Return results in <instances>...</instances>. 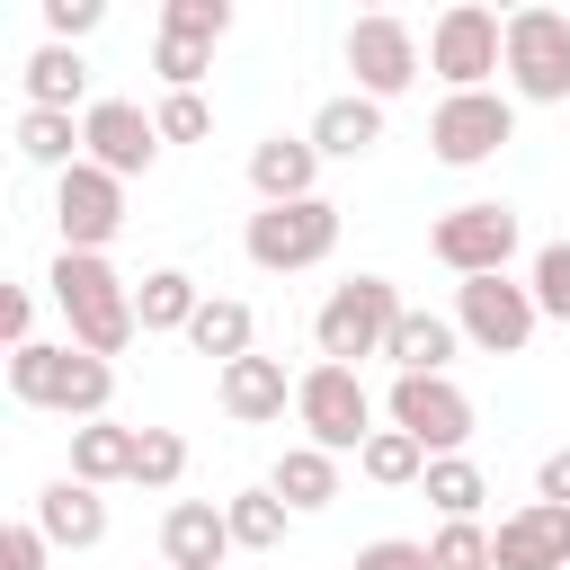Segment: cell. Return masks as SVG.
I'll return each instance as SVG.
<instances>
[{"instance_id": "obj_1", "label": "cell", "mask_w": 570, "mask_h": 570, "mask_svg": "<svg viewBox=\"0 0 570 570\" xmlns=\"http://www.w3.org/2000/svg\"><path fill=\"white\" fill-rule=\"evenodd\" d=\"M53 312H62V330H71V347H89V356H116V347H134V285L98 258V249H62L53 258Z\"/></svg>"}, {"instance_id": "obj_2", "label": "cell", "mask_w": 570, "mask_h": 570, "mask_svg": "<svg viewBox=\"0 0 570 570\" xmlns=\"http://www.w3.org/2000/svg\"><path fill=\"white\" fill-rule=\"evenodd\" d=\"M9 392L27 401V410H62V419H107V401H116V365L107 356H89V347H45V338H27V347H9Z\"/></svg>"}, {"instance_id": "obj_3", "label": "cell", "mask_w": 570, "mask_h": 570, "mask_svg": "<svg viewBox=\"0 0 570 570\" xmlns=\"http://www.w3.org/2000/svg\"><path fill=\"white\" fill-rule=\"evenodd\" d=\"M401 285L392 276H347V285H330V303L312 312V347H321V365H365V356H383L392 347V330H401Z\"/></svg>"}, {"instance_id": "obj_4", "label": "cell", "mask_w": 570, "mask_h": 570, "mask_svg": "<svg viewBox=\"0 0 570 570\" xmlns=\"http://www.w3.org/2000/svg\"><path fill=\"white\" fill-rule=\"evenodd\" d=\"M428 71L445 80V98L490 89V71H508V18L481 9V0H454V9L428 27Z\"/></svg>"}, {"instance_id": "obj_5", "label": "cell", "mask_w": 570, "mask_h": 570, "mask_svg": "<svg viewBox=\"0 0 570 570\" xmlns=\"http://www.w3.org/2000/svg\"><path fill=\"white\" fill-rule=\"evenodd\" d=\"M240 249H249V267H267V276H303V267H321V258L338 249V205H330V196L258 205L249 232H240Z\"/></svg>"}, {"instance_id": "obj_6", "label": "cell", "mask_w": 570, "mask_h": 570, "mask_svg": "<svg viewBox=\"0 0 570 570\" xmlns=\"http://www.w3.org/2000/svg\"><path fill=\"white\" fill-rule=\"evenodd\" d=\"M294 419H303V445H321V454H365V436H374V392L356 383V365H312V374H294Z\"/></svg>"}, {"instance_id": "obj_7", "label": "cell", "mask_w": 570, "mask_h": 570, "mask_svg": "<svg viewBox=\"0 0 570 570\" xmlns=\"http://www.w3.org/2000/svg\"><path fill=\"white\" fill-rule=\"evenodd\" d=\"M508 89L534 107H570V18L561 9H508Z\"/></svg>"}, {"instance_id": "obj_8", "label": "cell", "mask_w": 570, "mask_h": 570, "mask_svg": "<svg viewBox=\"0 0 570 570\" xmlns=\"http://www.w3.org/2000/svg\"><path fill=\"white\" fill-rule=\"evenodd\" d=\"M428 249H436L454 276H508V258H517V205H499V196H472V205L436 214Z\"/></svg>"}, {"instance_id": "obj_9", "label": "cell", "mask_w": 570, "mask_h": 570, "mask_svg": "<svg viewBox=\"0 0 570 570\" xmlns=\"http://www.w3.org/2000/svg\"><path fill=\"white\" fill-rule=\"evenodd\" d=\"M534 285H517V276H463L454 285V330L481 347V356H517L525 338H534Z\"/></svg>"}, {"instance_id": "obj_10", "label": "cell", "mask_w": 570, "mask_h": 570, "mask_svg": "<svg viewBox=\"0 0 570 570\" xmlns=\"http://www.w3.org/2000/svg\"><path fill=\"white\" fill-rule=\"evenodd\" d=\"M428 142H436L445 169H481V160H499V151L517 142V107H508L499 89H463V98H445V107L428 116Z\"/></svg>"}, {"instance_id": "obj_11", "label": "cell", "mask_w": 570, "mask_h": 570, "mask_svg": "<svg viewBox=\"0 0 570 570\" xmlns=\"http://www.w3.org/2000/svg\"><path fill=\"white\" fill-rule=\"evenodd\" d=\"M383 410H392V428H410L428 454H463V436H472V392L445 383V374H392Z\"/></svg>"}, {"instance_id": "obj_12", "label": "cell", "mask_w": 570, "mask_h": 570, "mask_svg": "<svg viewBox=\"0 0 570 570\" xmlns=\"http://www.w3.org/2000/svg\"><path fill=\"white\" fill-rule=\"evenodd\" d=\"M53 223H62V249H98L107 258V240L125 232V178H107L98 160L62 169L53 178Z\"/></svg>"}, {"instance_id": "obj_13", "label": "cell", "mask_w": 570, "mask_h": 570, "mask_svg": "<svg viewBox=\"0 0 570 570\" xmlns=\"http://www.w3.org/2000/svg\"><path fill=\"white\" fill-rule=\"evenodd\" d=\"M80 160H98L107 178H142L160 160V125L134 107V98H98L80 116Z\"/></svg>"}, {"instance_id": "obj_14", "label": "cell", "mask_w": 570, "mask_h": 570, "mask_svg": "<svg viewBox=\"0 0 570 570\" xmlns=\"http://www.w3.org/2000/svg\"><path fill=\"white\" fill-rule=\"evenodd\" d=\"M347 71H356V89L383 107V98H401V89L419 80V36H410L401 18H383V9H374V18H356V27H347Z\"/></svg>"}, {"instance_id": "obj_15", "label": "cell", "mask_w": 570, "mask_h": 570, "mask_svg": "<svg viewBox=\"0 0 570 570\" xmlns=\"http://www.w3.org/2000/svg\"><path fill=\"white\" fill-rule=\"evenodd\" d=\"M499 570H570V508L525 499L517 517H499Z\"/></svg>"}, {"instance_id": "obj_16", "label": "cell", "mask_w": 570, "mask_h": 570, "mask_svg": "<svg viewBox=\"0 0 570 570\" xmlns=\"http://www.w3.org/2000/svg\"><path fill=\"white\" fill-rule=\"evenodd\" d=\"M240 543H232V517L214 508V499H178L169 517H160V561L169 570H223Z\"/></svg>"}, {"instance_id": "obj_17", "label": "cell", "mask_w": 570, "mask_h": 570, "mask_svg": "<svg viewBox=\"0 0 570 570\" xmlns=\"http://www.w3.org/2000/svg\"><path fill=\"white\" fill-rule=\"evenodd\" d=\"M249 187H258V205H303V196H321V151H312V134H267V142L249 151Z\"/></svg>"}, {"instance_id": "obj_18", "label": "cell", "mask_w": 570, "mask_h": 570, "mask_svg": "<svg viewBox=\"0 0 570 570\" xmlns=\"http://www.w3.org/2000/svg\"><path fill=\"white\" fill-rule=\"evenodd\" d=\"M36 525H45V543L53 552H89V543H107V499L89 490V481H45L36 490Z\"/></svg>"}, {"instance_id": "obj_19", "label": "cell", "mask_w": 570, "mask_h": 570, "mask_svg": "<svg viewBox=\"0 0 570 570\" xmlns=\"http://www.w3.org/2000/svg\"><path fill=\"white\" fill-rule=\"evenodd\" d=\"M214 392H223V419H240V428H267V419L294 410V383H285L276 356H240V365H223Z\"/></svg>"}, {"instance_id": "obj_20", "label": "cell", "mask_w": 570, "mask_h": 570, "mask_svg": "<svg viewBox=\"0 0 570 570\" xmlns=\"http://www.w3.org/2000/svg\"><path fill=\"white\" fill-rule=\"evenodd\" d=\"M374 142H383V107H374L365 89L321 98V116H312V151H321V160H365Z\"/></svg>"}, {"instance_id": "obj_21", "label": "cell", "mask_w": 570, "mask_h": 570, "mask_svg": "<svg viewBox=\"0 0 570 570\" xmlns=\"http://www.w3.org/2000/svg\"><path fill=\"white\" fill-rule=\"evenodd\" d=\"M18 80H27V107H53V116H71V107L89 116V107H98V98H89V62H80V45H36Z\"/></svg>"}, {"instance_id": "obj_22", "label": "cell", "mask_w": 570, "mask_h": 570, "mask_svg": "<svg viewBox=\"0 0 570 570\" xmlns=\"http://www.w3.org/2000/svg\"><path fill=\"white\" fill-rule=\"evenodd\" d=\"M454 347H463V330H454V312H401V330H392V374H445L454 365Z\"/></svg>"}, {"instance_id": "obj_23", "label": "cell", "mask_w": 570, "mask_h": 570, "mask_svg": "<svg viewBox=\"0 0 570 570\" xmlns=\"http://www.w3.org/2000/svg\"><path fill=\"white\" fill-rule=\"evenodd\" d=\"M134 445H142V428H116V419H89V428H71V481H89V490H107V481H134Z\"/></svg>"}, {"instance_id": "obj_24", "label": "cell", "mask_w": 570, "mask_h": 570, "mask_svg": "<svg viewBox=\"0 0 570 570\" xmlns=\"http://www.w3.org/2000/svg\"><path fill=\"white\" fill-rule=\"evenodd\" d=\"M196 312H205V294H196L187 267H151V276L134 285V321H142V338H160V330H196Z\"/></svg>"}, {"instance_id": "obj_25", "label": "cell", "mask_w": 570, "mask_h": 570, "mask_svg": "<svg viewBox=\"0 0 570 570\" xmlns=\"http://www.w3.org/2000/svg\"><path fill=\"white\" fill-rule=\"evenodd\" d=\"M267 490H276L294 517H312V508H330V499H338V454H321V445H285V454H276V472H267Z\"/></svg>"}, {"instance_id": "obj_26", "label": "cell", "mask_w": 570, "mask_h": 570, "mask_svg": "<svg viewBox=\"0 0 570 570\" xmlns=\"http://www.w3.org/2000/svg\"><path fill=\"white\" fill-rule=\"evenodd\" d=\"M249 338H258V321H249V303H232V294H205V312H196V330H187V347H196V356H214V365H240V356H258Z\"/></svg>"}, {"instance_id": "obj_27", "label": "cell", "mask_w": 570, "mask_h": 570, "mask_svg": "<svg viewBox=\"0 0 570 570\" xmlns=\"http://www.w3.org/2000/svg\"><path fill=\"white\" fill-rule=\"evenodd\" d=\"M428 463H436V454H428L410 428H374L365 454H356V472H365L374 490H410V481H428Z\"/></svg>"}, {"instance_id": "obj_28", "label": "cell", "mask_w": 570, "mask_h": 570, "mask_svg": "<svg viewBox=\"0 0 570 570\" xmlns=\"http://www.w3.org/2000/svg\"><path fill=\"white\" fill-rule=\"evenodd\" d=\"M18 160H36V169H80V116H53V107H27L18 116Z\"/></svg>"}, {"instance_id": "obj_29", "label": "cell", "mask_w": 570, "mask_h": 570, "mask_svg": "<svg viewBox=\"0 0 570 570\" xmlns=\"http://www.w3.org/2000/svg\"><path fill=\"white\" fill-rule=\"evenodd\" d=\"M419 490H428V508H436L445 525H463V517H481V499H490V481H481V463H472V454H436Z\"/></svg>"}, {"instance_id": "obj_30", "label": "cell", "mask_w": 570, "mask_h": 570, "mask_svg": "<svg viewBox=\"0 0 570 570\" xmlns=\"http://www.w3.org/2000/svg\"><path fill=\"white\" fill-rule=\"evenodd\" d=\"M223 517H232V543H240V552H276L294 508H285L276 490H240V499H223Z\"/></svg>"}, {"instance_id": "obj_31", "label": "cell", "mask_w": 570, "mask_h": 570, "mask_svg": "<svg viewBox=\"0 0 570 570\" xmlns=\"http://www.w3.org/2000/svg\"><path fill=\"white\" fill-rule=\"evenodd\" d=\"M428 561H436V570H499V543H490L481 517H463V525H436V534H428Z\"/></svg>"}, {"instance_id": "obj_32", "label": "cell", "mask_w": 570, "mask_h": 570, "mask_svg": "<svg viewBox=\"0 0 570 570\" xmlns=\"http://www.w3.org/2000/svg\"><path fill=\"white\" fill-rule=\"evenodd\" d=\"M178 472H187V436H178V428H142L134 481H142V490H178Z\"/></svg>"}, {"instance_id": "obj_33", "label": "cell", "mask_w": 570, "mask_h": 570, "mask_svg": "<svg viewBox=\"0 0 570 570\" xmlns=\"http://www.w3.org/2000/svg\"><path fill=\"white\" fill-rule=\"evenodd\" d=\"M525 285H534V312H543V321H570V240H543Z\"/></svg>"}, {"instance_id": "obj_34", "label": "cell", "mask_w": 570, "mask_h": 570, "mask_svg": "<svg viewBox=\"0 0 570 570\" xmlns=\"http://www.w3.org/2000/svg\"><path fill=\"white\" fill-rule=\"evenodd\" d=\"M160 36H196V45H223V36H232V0H169V9H160Z\"/></svg>"}, {"instance_id": "obj_35", "label": "cell", "mask_w": 570, "mask_h": 570, "mask_svg": "<svg viewBox=\"0 0 570 570\" xmlns=\"http://www.w3.org/2000/svg\"><path fill=\"white\" fill-rule=\"evenodd\" d=\"M151 71H160L169 89H196V80L214 71V45H196V36H160V45H151Z\"/></svg>"}, {"instance_id": "obj_36", "label": "cell", "mask_w": 570, "mask_h": 570, "mask_svg": "<svg viewBox=\"0 0 570 570\" xmlns=\"http://www.w3.org/2000/svg\"><path fill=\"white\" fill-rule=\"evenodd\" d=\"M151 125H160V142H205V134H214V107H205L196 89H169V98L151 107Z\"/></svg>"}, {"instance_id": "obj_37", "label": "cell", "mask_w": 570, "mask_h": 570, "mask_svg": "<svg viewBox=\"0 0 570 570\" xmlns=\"http://www.w3.org/2000/svg\"><path fill=\"white\" fill-rule=\"evenodd\" d=\"M98 18H107V0H45V45H80V36H98Z\"/></svg>"}, {"instance_id": "obj_38", "label": "cell", "mask_w": 570, "mask_h": 570, "mask_svg": "<svg viewBox=\"0 0 570 570\" xmlns=\"http://www.w3.org/2000/svg\"><path fill=\"white\" fill-rule=\"evenodd\" d=\"M45 552H53V543H45L36 517H18V525L0 534V570H45Z\"/></svg>"}, {"instance_id": "obj_39", "label": "cell", "mask_w": 570, "mask_h": 570, "mask_svg": "<svg viewBox=\"0 0 570 570\" xmlns=\"http://www.w3.org/2000/svg\"><path fill=\"white\" fill-rule=\"evenodd\" d=\"M356 570H436V561H428V543L383 534V543H365V552H356Z\"/></svg>"}, {"instance_id": "obj_40", "label": "cell", "mask_w": 570, "mask_h": 570, "mask_svg": "<svg viewBox=\"0 0 570 570\" xmlns=\"http://www.w3.org/2000/svg\"><path fill=\"white\" fill-rule=\"evenodd\" d=\"M534 499H552V508H570V445H552V454L534 463Z\"/></svg>"}, {"instance_id": "obj_41", "label": "cell", "mask_w": 570, "mask_h": 570, "mask_svg": "<svg viewBox=\"0 0 570 570\" xmlns=\"http://www.w3.org/2000/svg\"><path fill=\"white\" fill-rule=\"evenodd\" d=\"M27 321H36V294L9 285V294H0V330H9V347H27Z\"/></svg>"}, {"instance_id": "obj_42", "label": "cell", "mask_w": 570, "mask_h": 570, "mask_svg": "<svg viewBox=\"0 0 570 570\" xmlns=\"http://www.w3.org/2000/svg\"><path fill=\"white\" fill-rule=\"evenodd\" d=\"M160 570H169V561H160Z\"/></svg>"}]
</instances>
